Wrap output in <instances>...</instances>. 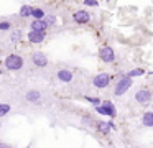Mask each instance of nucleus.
Instances as JSON below:
<instances>
[{
  "instance_id": "1",
  "label": "nucleus",
  "mask_w": 153,
  "mask_h": 148,
  "mask_svg": "<svg viewBox=\"0 0 153 148\" xmlns=\"http://www.w3.org/2000/svg\"><path fill=\"white\" fill-rule=\"evenodd\" d=\"M23 68V58L20 54H10L5 59V69L8 71H18Z\"/></svg>"
},
{
  "instance_id": "2",
  "label": "nucleus",
  "mask_w": 153,
  "mask_h": 148,
  "mask_svg": "<svg viewBox=\"0 0 153 148\" xmlns=\"http://www.w3.org/2000/svg\"><path fill=\"white\" fill-rule=\"evenodd\" d=\"M130 87H132V79L127 77V76H123V77H120L119 81H117L115 89H114V94H115V95H122V94H125Z\"/></svg>"
},
{
  "instance_id": "3",
  "label": "nucleus",
  "mask_w": 153,
  "mask_h": 148,
  "mask_svg": "<svg viewBox=\"0 0 153 148\" xmlns=\"http://www.w3.org/2000/svg\"><path fill=\"white\" fill-rule=\"evenodd\" d=\"M99 58L104 62H114L115 61V53L110 46H102V48H99Z\"/></svg>"
},
{
  "instance_id": "4",
  "label": "nucleus",
  "mask_w": 153,
  "mask_h": 148,
  "mask_svg": "<svg viewBox=\"0 0 153 148\" xmlns=\"http://www.w3.org/2000/svg\"><path fill=\"white\" fill-rule=\"evenodd\" d=\"M110 82V74H107V72H100V74H97L96 77L92 79V84L96 86L97 89H104L107 87Z\"/></svg>"
},
{
  "instance_id": "5",
  "label": "nucleus",
  "mask_w": 153,
  "mask_h": 148,
  "mask_svg": "<svg viewBox=\"0 0 153 148\" xmlns=\"http://www.w3.org/2000/svg\"><path fill=\"white\" fill-rule=\"evenodd\" d=\"M135 100L138 102L140 105H146L152 102V92L148 89H140L138 92L135 94Z\"/></svg>"
},
{
  "instance_id": "6",
  "label": "nucleus",
  "mask_w": 153,
  "mask_h": 148,
  "mask_svg": "<svg viewBox=\"0 0 153 148\" xmlns=\"http://www.w3.org/2000/svg\"><path fill=\"white\" fill-rule=\"evenodd\" d=\"M73 20H74L76 23H79V25H86V23H89L91 15L86 12V10H77V12H74Z\"/></svg>"
},
{
  "instance_id": "7",
  "label": "nucleus",
  "mask_w": 153,
  "mask_h": 148,
  "mask_svg": "<svg viewBox=\"0 0 153 148\" xmlns=\"http://www.w3.org/2000/svg\"><path fill=\"white\" fill-rule=\"evenodd\" d=\"M31 61H33V64L38 66V68H45V66H48V58L43 54V53H40V51H35L33 54H31Z\"/></svg>"
},
{
  "instance_id": "8",
  "label": "nucleus",
  "mask_w": 153,
  "mask_h": 148,
  "mask_svg": "<svg viewBox=\"0 0 153 148\" xmlns=\"http://www.w3.org/2000/svg\"><path fill=\"white\" fill-rule=\"evenodd\" d=\"M28 41L33 43V45H40V43L45 41V38H46V33H41V31H30L27 35Z\"/></svg>"
},
{
  "instance_id": "9",
  "label": "nucleus",
  "mask_w": 153,
  "mask_h": 148,
  "mask_svg": "<svg viewBox=\"0 0 153 148\" xmlns=\"http://www.w3.org/2000/svg\"><path fill=\"white\" fill-rule=\"evenodd\" d=\"M46 22L45 20H35V22H31V31H41V33H46Z\"/></svg>"
},
{
  "instance_id": "10",
  "label": "nucleus",
  "mask_w": 153,
  "mask_h": 148,
  "mask_svg": "<svg viewBox=\"0 0 153 148\" xmlns=\"http://www.w3.org/2000/svg\"><path fill=\"white\" fill-rule=\"evenodd\" d=\"M58 79L61 82H71L73 81V71H69V69H59L58 71Z\"/></svg>"
},
{
  "instance_id": "11",
  "label": "nucleus",
  "mask_w": 153,
  "mask_h": 148,
  "mask_svg": "<svg viewBox=\"0 0 153 148\" xmlns=\"http://www.w3.org/2000/svg\"><path fill=\"white\" fill-rule=\"evenodd\" d=\"M25 99H27L28 102H31V104H36V102L41 100V94L38 91H28L27 95H25Z\"/></svg>"
},
{
  "instance_id": "12",
  "label": "nucleus",
  "mask_w": 153,
  "mask_h": 148,
  "mask_svg": "<svg viewBox=\"0 0 153 148\" xmlns=\"http://www.w3.org/2000/svg\"><path fill=\"white\" fill-rule=\"evenodd\" d=\"M142 122L145 127H153V112H145L142 117Z\"/></svg>"
},
{
  "instance_id": "13",
  "label": "nucleus",
  "mask_w": 153,
  "mask_h": 148,
  "mask_svg": "<svg viewBox=\"0 0 153 148\" xmlns=\"http://www.w3.org/2000/svg\"><path fill=\"white\" fill-rule=\"evenodd\" d=\"M102 107L105 109V114L109 115V117H115V107H114L112 104H110L109 100H104V104H102Z\"/></svg>"
},
{
  "instance_id": "14",
  "label": "nucleus",
  "mask_w": 153,
  "mask_h": 148,
  "mask_svg": "<svg viewBox=\"0 0 153 148\" xmlns=\"http://www.w3.org/2000/svg\"><path fill=\"white\" fill-rule=\"evenodd\" d=\"M31 13H33V7H30V5H23L20 8V16H23V18L31 16Z\"/></svg>"
},
{
  "instance_id": "15",
  "label": "nucleus",
  "mask_w": 153,
  "mask_h": 148,
  "mask_svg": "<svg viewBox=\"0 0 153 148\" xmlns=\"http://www.w3.org/2000/svg\"><path fill=\"white\" fill-rule=\"evenodd\" d=\"M145 74V71H143L142 68H137V69H130L128 72H127V77L133 79V77H138V76H143Z\"/></svg>"
},
{
  "instance_id": "16",
  "label": "nucleus",
  "mask_w": 153,
  "mask_h": 148,
  "mask_svg": "<svg viewBox=\"0 0 153 148\" xmlns=\"http://www.w3.org/2000/svg\"><path fill=\"white\" fill-rule=\"evenodd\" d=\"M35 20H45V12L43 8H33V13H31Z\"/></svg>"
},
{
  "instance_id": "17",
  "label": "nucleus",
  "mask_w": 153,
  "mask_h": 148,
  "mask_svg": "<svg viewBox=\"0 0 153 148\" xmlns=\"http://www.w3.org/2000/svg\"><path fill=\"white\" fill-rule=\"evenodd\" d=\"M8 112H10V105L8 104H0V117H5Z\"/></svg>"
},
{
  "instance_id": "18",
  "label": "nucleus",
  "mask_w": 153,
  "mask_h": 148,
  "mask_svg": "<svg viewBox=\"0 0 153 148\" xmlns=\"http://www.w3.org/2000/svg\"><path fill=\"white\" fill-rule=\"evenodd\" d=\"M20 38H22V31H20V30H13V33H12L10 39H12L13 43H17V41H20Z\"/></svg>"
},
{
  "instance_id": "19",
  "label": "nucleus",
  "mask_w": 153,
  "mask_h": 148,
  "mask_svg": "<svg viewBox=\"0 0 153 148\" xmlns=\"http://www.w3.org/2000/svg\"><path fill=\"white\" fill-rule=\"evenodd\" d=\"M99 130L102 132V133H109V130H110V123H99Z\"/></svg>"
},
{
  "instance_id": "20",
  "label": "nucleus",
  "mask_w": 153,
  "mask_h": 148,
  "mask_svg": "<svg viewBox=\"0 0 153 148\" xmlns=\"http://www.w3.org/2000/svg\"><path fill=\"white\" fill-rule=\"evenodd\" d=\"M87 100H89L91 104H94L96 107H99V105H100V99L99 97H87Z\"/></svg>"
},
{
  "instance_id": "21",
  "label": "nucleus",
  "mask_w": 153,
  "mask_h": 148,
  "mask_svg": "<svg viewBox=\"0 0 153 148\" xmlns=\"http://www.w3.org/2000/svg\"><path fill=\"white\" fill-rule=\"evenodd\" d=\"M84 5H87V7H97V5H99V2H96V0H86V2H84Z\"/></svg>"
},
{
  "instance_id": "22",
  "label": "nucleus",
  "mask_w": 153,
  "mask_h": 148,
  "mask_svg": "<svg viewBox=\"0 0 153 148\" xmlns=\"http://www.w3.org/2000/svg\"><path fill=\"white\" fill-rule=\"evenodd\" d=\"M10 28V23L8 22H2L0 23V30H2V31H5V30H8Z\"/></svg>"
},
{
  "instance_id": "23",
  "label": "nucleus",
  "mask_w": 153,
  "mask_h": 148,
  "mask_svg": "<svg viewBox=\"0 0 153 148\" xmlns=\"http://www.w3.org/2000/svg\"><path fill=\"white\" fill-rule=\"evenodd\" d=\"M45 22H46L48 26L53 25V23H54V16H45Z\"/></svg>"
},
{
  "instance_id": "24",
  "label": "nucleus",
  "mask_w": 153,
  "mask_h": 148,
  "mask_svg": "<svg viewBox=\"0 0 153 148\" xmlns=\"http://www.w3.org/2000/svg\"><path fill=\"white\" fill-rule=\"evenodd\" d=\"M0 148H10V147H8V145H5V143H2V141H0Z\"/></svg>"
},
{
  "instance_id": "25",
  "label": "nucleus",
  "mask_w": 153,
  "mask_h": 148,
  "mask_svg": "<svg viewBox=\"0 0 153 148\" xmlns=\"http://www.w3.org/2000/svg\"><path fill=\"white\" fill-rule=\"evenodd\" d=\"M2 71H4V69H2V68H0V74H2Z\"/></svg>"
},
{
  "instance_id": "26",
  "label": "nucleus",
  "mask_w": 153,
  "mask_h": 148,
  "mask_svg": "<svg viewBox=\"0 0 153 148\" xmlns=\"http://www.w3.org/2000/svg\"><path fill=\"white\" fill-rule=\"evenodd\" d=\"M0 127H2V125H0Z\"/></svg>"
}]
</instances>
